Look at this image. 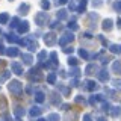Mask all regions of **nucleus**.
Returning <instances> with one entry per match:
<instances>
[{
	"instance_id": "nucleus-5",
	"label": "nucleus",
	"mask_w": 121,
	"mask_h": 121,
	"mask_svg": "<svg viewBox=\"0 0 121 121\" xmlns=\"http://www.w3.org/2000/svg\"><path fill=\"white\" fill-rule=\"evenodd\" d=\"M6 20H8V15H6V14H3L2 17H0V21H2V23H5Z\"/></svg>"
},
{
	"instance_id": "nucleus-7",
	"label": "nucleus",
	"mask_w": 121,
	"mask_h": 121,
	"mask_svg": "<svg viewBox=\"0 0 121 121\" xmlns=\"http://www.w3.org/2000/svg\"><path fill=\"white\" fill-rule=\"evenodd\" d=\"M38 121H44V120H38Z\"/></svg>"
},
{
	"instance_id": "nucleus-4",
	"label": "nucleus",
	"mask_w": 121,
	"mask_h": 121,
	"mask_svg": "<svg viewBox=\"0 0 121 121\" xmlns=\"http://www.w3.org/2000/svg\"><path fill=\"white\" fill-rule=\"evenodd\" d=\"M48 120H50V121H59V117L53 113V115H50V117H48Z\"/></svg>"
},
{
	"instance_id": "nucleus-2",
	"label": "nucleus",
	"mask_w": 121,
	"mask_h": 121,
	"mask_svg": "<svg viewBox=\"0 0 121 121\" xmlns=\"http://www.w3.org/2000/svg\"><path fill=\"white\" fill-rule=\"evenodd\" d=\"M12 68H14V71H15L17 74H21V73H23V70L20 68V65H18V64H12Z\"/></svg>"
},
{
	"instance_id": "nucleus-3",
	"label": "nucleus",
	"mask_w": 121,
	"mask_h": 121,
	"mask_svg": "<svg viewBox=\"0 0 121 121\" xmlns=\"http://www.w3.org/2000/svg\"><path fill=\"white\" fill-rule=\"evenodd\" d=\"M111 24H112V21H111V20H106V21H104V26H103V27L109 30V29H111Z\"/></svg>"
},
{
	"instance_id": "nucleus-6",
	"label": "nucleus",
	"mask_w": 121,
	"mask_h": 121,
	"mask_svg": "<svg viewBox=\"0 0 121 121\" xmlns=\"http://www.w3.org/2000/svg\"><path fill=\"white\" fill-rule=\"evenodd\" d=\"M83 120H85V121H91V117L89 115H85V118H83Z\"/></svg>"
},
{
	"instance_id": "nucleus-1",
	"label": "nucleus",
	"mask_w": 121,
	"mask_h": 121,
	"mask_svg": "<svg viewBox=\"0 0 121 121\" xmlns=\"http://www.w3.org/2000/svg\"><path fill=\"white\" fill-rule=\"evenodd\" d=\"M9 89L14 91V92H18V91L21 89V86H20V83H18V82H12V85H9Z\"/></svg>"
}]
</instances>
